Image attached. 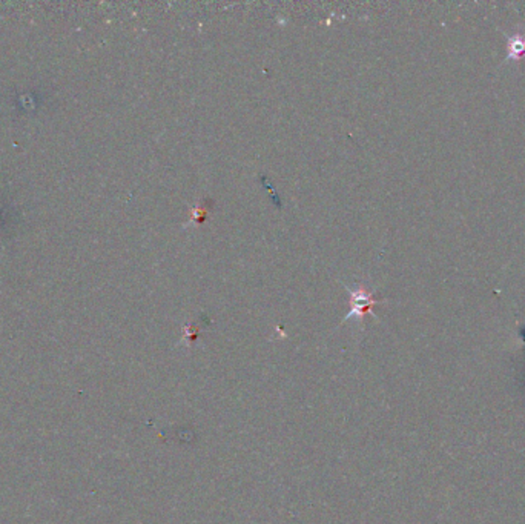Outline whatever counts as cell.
<instances>
[{"mask_svg": "<svg viewBox=\"0 0 525 524\" xmlns=\"http://www.w3.org/2000/svg\"><path fill=\"white\" fill-rule=\"evenodd\" d=\"M350 294V303H352V309L347 314L346 320L349 317H363L366 313H370L372 308H374L376 303L381 300H376L372 297V294L367 292L364 287H358V290H349Z\"/></svg>", "mask_w": 525, "mask_h": 524, "instance_id": "obj_1", "label": "cell"}, {"mask_svg": "<svg viewBox=\"0 0 525 524\" xmlns=\"http://www.w3.org/2000/svg\"><path fill=\"white\" fill-rule=\"evenodd\" d=\"M508 54L512 59H521L525 56V39L521 36H515L508 43Z\"/></svg>", "mask_w": 525, "mask_h": 524, "instance_id": "obj_2", "label": "cell"}]
</instances>
